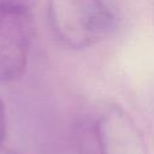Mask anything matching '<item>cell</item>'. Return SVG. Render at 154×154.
<instances>
[{"mask_svg":"<svg viewBox=\"0 0 154 154\" xmlns=\"http://www.w3.org/2000/svg\"><path fill=\"white\" fill-rule=\"evenodd\" d=\"M47 13L55 37L77 51L100 43L114 26V17L103 0H48Z\"/></svg>","mask_w":154,"mask_h":154,"instance_id":"6da1fadb","label":"cell"},{"mask_svg":"<svg viewBox=\"0 0 154 154\" xmlns=\"http://www.w3.org/2000/svg\"><path fill=\"white\" fill-rule=\"evenodd\" d=\"M96 131L99 154H147L142 132L119 106H111L99 118Z\"/></svg>","mask_w":154,"mask_h":154,"instance_id":"7a4b0ae2","label":"cell"},{"mask_svg":"<svg viewBox=\"0 0 154 154\" xmlns=\"http://www.w3.org/2000/svg\"><path fill=\"white\" fill-rule=\"evenodd\" d=\"M30 43L0 37V82H12L22 77L28 61Z\"/></svg>","mask_w":154,"mask_h":154,"instance_id":"3957f363","label":"cell"},{"mask_svg":"<svg viewBox=\"0 0 154 154\" xmlns=\"http://www.w3.org/2000/svg\"><path fill=\"white\" fill-rule=\"evenodd\" d=\"M34 0H0V34L22 18L32 14Z\"/></svg>","mask_w":154,"mask_h":154,"instance_id":"277c9868","label":"cell"},{"mask_svg":"<svg viewBox=\"0 0 154 154\" xmlns=\"http://www.w3.org/2000/svg\"><path fill=\"white\" fill-rule=\"evenodd\" d=\"M5 135H6V114H5L4 102L0 99V144H2Z\"/></svg>","mask_w":154,"mask_h":154,"instance_id":"5b68a950","label":"cell"},{"mask_svg":"<svg viewBox=\"0 0 154 154\" xmlns=\"http://www.w3.org/2000/svg\"><path fill=\"white\" fill-rule=\"evenodd\" d=\"M0 154H18V153L12 150V149H10V148L4 147L2 144H0Z\"/></svg>","mask_w":154,"mask_h":154,"instance_id":"8992f818","label":"cell"}]
</instances>
